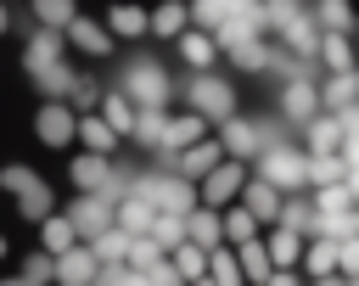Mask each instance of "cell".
Returning a JSON list of instances; mask_svg holds the SVG:
<instances>
[{"instance_id":"6da1fadb","label":"cell","mask_w":359,"mask_h":286,"mask_svg":"<svg viewBox=\"0 0 359 286\" xmlns=\"http://www.w3.org/2000/svg\"><path fill=\"white\" fill-rule=\"evenodd\" d=\"M252 174H264L280 191H303L309 185V151L292 146V140H269V146L252 151Z\"/></svg>"},{"instance_id":"7a4b0ae2","label":"cell","mask_w":359,"mask_h":286,"mask_svg":"<svg viewBox=\"0 0 359 286\" xmlns=\"http://www.w3.org/2000/svg\"><path fill=\"white\" fill-rule=\"evenodd\" d=\"M118 90L135 101V107H168V95H174V84H168V73L157 67V62H146V56H135L129 67H123V79H118Z\"/></svg>"},{"instance_id":"3957f363","label":"cell","mask_w":359,"mask_h":286,"mask_svg":"<svg viewBox=\"0 0 359 286\" xmlns=\"http://www.w3.org/2000/svg\"><path fill=\"white\" fill-rule=\"evenodd\" d=\"M185 101H191L208 123H224V118L236 112V84H230L224 73H208V67H202V73L185 84Z\"/></svg>"},{"instance_id":"277c9868","label":"cell","mask_w":359,"mask_h":286,"mask_svg":"<svg viewBox=\"0 0 359 286\" xmlns=\"http://www.w3.org/2000/svg\"><path fill=\"white\" fill-rule=\"evenodd\" d=\"M241 185H247V157H219V163L196 179V202L224 207V202H236V196H241Z\"/></svg>"},{"instance_id":"5b68a950","label":"cell","mask_w":359,"mask_h":286,"mask_svg":"<svg viewBox=\"0 0 359 286\" xmlns=\"http://www.w3.org/2000/svg\"><path fill=\"white\" fill-rule=\"evenodd\" d=\"M112 202H118L112 191H79V196H73V202H67L62 213L73 219V230H79V241H90L95 230H107V224H112Z\"/></svg>"},{"instance_id":"8992f818","label":"cell","mask_w":359,"mask_h":286,"mask_svg":"<svg viewBox=\"0 0 359 286\" xmlns=\"http://www.w3.org/2000/svg\"><path fill=\"white\" fill-rule=\"evenodd\" d=\"M73 129H79V112H73V101H62V95H45V107L34 112V135H39V146H67V140H73Z\"/></svg>"},{"instance_id":"52a82bcc","label":"cell","mask_w":359,"mask_h":286,"mask_svg":"<svg viewBox=\"0 0 359 286\" xmlns=\"http://www.w3.org/2000/svg\"><path fill=\"white\" fill-rule=\"evenodd\" d=\"M224 157V140H213V135H202V140H191V146H180V151H168V168L174 174H185V179H202L213 163Z\"/></svg>"},{"instance_id":"ba28073f","label":"cell","mask_w":359,"mask_h":286,"mask_svg":"<svg viewBox=\"0 0 359 286\" xmlns=\"http://www.w3.org/2000/svg\"><path fill=\"white\" fill-rule=\"evenodd\" d=\"M275 34H280V45H286L292 56L314 62V50H320V22H314V11H292L286 22H275Z\"/></svg>"},{"instance_id":"9c48e42d","label":"cell","mask_w":359,"mask_h":286,"mask_svg":"<svg viewBox=\"0 0 359 286\" xmlns=\"http://www.w3.org/2000/svg\"><path fill=\"white\" fill-rule=\"evenodd\" d=\"M280 112H286L292 123L314 118V112H320V84H314L309 73H297V79H280Z\"/></svg>"},{"instance_id":"30bf717a","label":"cell","mask_w":359,"mask_h":286,"mask_svg":"<svg viewBox=\"0 0 359 286\" xmlns=\"http://www.w3.org/2000/svg\"><path fill=\"white\" fill-rule=\"evenodd\" d=\"M151 219H157V202H151L146 191H123V196L112 202V224H118V230H129V236L151 230Z\"/></svg>"},{"instance_id":"8fae6325","label":"cell","mask_w":359,"mask_h":286,"mask_svg":"<svg viewBox=\"0 0 359 286\" xmlns=\"http://www.w3.org/2000/svg\"><path fill=\"white\" fill-rule=\"evenodd\" d=\"M219 140H224V157H247V163H252V151L264 146V123H247V118L230 112V118L219 123Z\"/></svg>"},{"instance_id":"7c38bea8","label":"cell","mask_w":359,"mask_h":286,"mask_svg":"<svg viewBox=\"0 0 359 286\" xmlns=\"http://www.w3.org/2000/svg\"><path fill=\"white\" fill-rule=\"evenodd\" d=\"M342 135H348L342 118L325 112V107H320L314 118H303V151H342Z\"/></svg>"},{"instance_id":"4fadbf2b","label":"cell","mask_w":359,"mask_h":286,"mask_svg":"<svg viewBox=\"0 0 359 286\" xmlns=\"http://www.w3.org/2000/svg\"><path fill=\"white\" fill-rule=\"evenodd\" d=\"M62 50H67V34H62V28H45V22H39V28L28 34V45H22V73H34V67L56 62Z\"/></svg>"},{"instance_id":"5bb4252c","label":"cell","mask_w":359,"mask_h":286,"mask_svg":"<svg viewBox=\"0 0 359 286\" xmlns=\"http://www.w3.org/2000/svg\"><path fill=\"white\" fill-rule=\"evenodd\" d=\"M314 62H325V73H353V67H359L353 39H348L342 28H320V50H314Z\"/></svg>"},{"instance_id":"9a60e30c","label":"cell","mask_w":359,"mask_h":286,"mask_svg":"<svg viewBox=\"0 0 359 286\" xmlns=\"http://www.w3.org/2000/svg\"><path fill=\"white\" fill-rule=\"evenodd\" d=\"M280 196H286V191H280V185H269L264 174H252V179L241 185V202H247V213H252L258 224H275V213H280Z\"/></svg>"},{"instance_id":"2e32d148","label":"cell","mask_w":359,"mask_h":286,"mask_svg":"<svg viewBox=\"0 0 359 286\" xmlns=\"http://www.w3.org/2000/svg\"><path fill=\"white\" fill-rule=\"evenodd\" d=\"M95 275H101V258L90 252V241H73L67 252H56V280L79 286V280H95Z\"/></svg>"},{"instance_id":"e0dca14e","label":"cell","mask_w":359,"mask_h":286,"mask_svg":"<svg viewBox=\"0 0 359 286\" xmlns=\"http://www.w3.org/2000/svg\"><path fill=\"white\" fill-rule=\"evenodd\" d=\"M202 135H208V118H202L196 107L168 112V123H163V151H180V146H191V140H202Z\"/></svg>"},{"instance_id":"ac0fdd59","label":"cell","mask_w":359,"mask_h":286,"mask_svg":"<svg viewBox=\"0 0 359 286\" xmlns=\"http://www.w3.org/2000/svg\"><path fill=\"white\" fill-rule=\"evenodd\" d=\"M62 34H67V45L84 50V56H107V50H112V34H107L101 22H90V17H73Z\"/></svg>"},{"instance_id":"d6986e66","label":"cell","mask_w":359,"mask_h":286,"mask_svg":"<svg viewBox=\"0 0 359 286\" xmlns=\"http://www.w3.org/2000/svg\"><path fill=\"white\" fill-rule=\"evenodd\" d=\"M73 140H84V151H118V129L101 118V112H79V129H73Z\"/></svg>"},{"instance_id":"ffe728a7","label":"cell","mask_w":359,"mask_h":286,"mask_svg":"<svg viewBox=\"0 0 359 286\" xmlns=\"http://www.w3.org/2000/svg\"><path fill=\"white\" fill-rule=\"evenodd\" d=\"M11 196H17V213H22V219H28V224H39V219H45V213H50V207H56V191H50V185H45V179H39V174H34V179H28V185H17V191H11Z\"/></svg>"},{"instance_id":"44dd1931","label":"cell","mask_w":359,"mask_h":286,"mask_svg":"<svg viewBox=\"0 0 359 286\" xmlns=\"http://www.w3.org/2000/svg\"><path fill=\"white\" fill-rule=\"evenodd\" d=\"M185 236H191L196 247H219V241H224V219H219V207L196 202V207L185 213Z\"/></svg>"},{"instance_id":"7402d4cb","label":"cell","mask_w":359,"mask_h":286,"mask_svg":"<svg viewBox=\"0 0 359 286\" xmlns=\"http://www.w3.org/2000/svg\"><path fill=\"white\" fill-rule=\"evenodd\" d=\"M297 264H303L314 280H337V241H331V236H309Z\"/></svg>"},{"instance_id":"603a6c76","label":"cell","mask_w":359,"mask_h":286,"mask_svg":"<svg viewBox=\"0 0 359 286\" xmlns=\"http://www.w3.org/2000/svg\"><path fill=\"white\" fill-rule=\"evenodd\" d=\"M191 22V6L185 0H163L157 11H146V34H163V39H180Z\"/></svg>"},{"instance_id":"cb8c5ba5","label":"cell","mask_w":359,"mask_h":286,"mask_svg":"<svg viewBox=\"0 0 359 286\" xmlns=\"http://www.w3.org/2000/svg\"><path fill=\"white\" fill-rule=\"evenodd\" d=\"M303 241H309V236H297L292 224H275V230H269V241H264V247H269V264H275V269H297Z\"/></svg>"},{"instance_id":"d4e9b609","label":"cell","mask_w":359,"mask_h":286,"mask_svg":"<svg viewBox=\"0 0 359 286\" xmlns=\"http://www.w3.org/2000/svg\"><path fill=\"white\" fill-rule=\"evenodd\" d=\"M163 123H168L163 107H135V129H129V140L146 146V151H163Z\"/></svg>"},{"instance_id":"484cf974","label":"cell","mask_w":359,"mask_h":286,"mask_svg":"<svg viewBox=\"0 0 359 286\" xmlns=\"http://www.w3.org/2000/svg\"><path fill=\"white\" fill-rule=\"evenodd\" d=\"M73 241H79V230H73V219H67V213H56V207H50V213H45V219H39V247H45V252H50V258H56V252H67V247H73Z\"/></svg>"},{"instance_id":"4316f807","label":"cell","mask_w":359,"mask_h":286,"mask_svg":"<svg viewBox=\"0 0 359 286\" xmlns=\"http://www.w3.org/2000/svg\"><path fill=\"white\" fill-rule=\"evenodd\" d=\"M236 247V264H241V280H269V247L258 241V236H247V241H230Z\"/></svg>"},{"instance_id":"83f0119b","label":"cell","mask_w":359,"mask_h":286,"mask_svg":"<svg viewBox=\"0 0 359 286\" xmlns=\"http://www.w3.org/2000/svg\"><path fill=\"white\" fill-rule=\"evenodd\" d=\"M353 101H359V73H325L320 107H325V112H342V107H353Z\"/></svg>"},{"instance_id":"f1b7e54d","label":"cell","mask_w":359,"mask_h":286,"mask_svg":"<svg viewBox=\"0 0 359 286\" xmlns=\"http://www.w3.org/2000/svg\"><path fill=\"white\" fill-rule=\"evenodd\" d=\"M28 79H34V90H39V95H62V101H67V90H73V79H79V73H73V67H67V62L56 56V62L34 67Z\"/></svg>"},{"instance_id":"f546056e","label":"cell","mask_w":359,"mask_h":286,"mask_svg":"<svg viewBox=\"0 0 359 286\" xmlns=\"http://www.w3.org/2000/svg\"><path fill=\"white\" fill-rule=\"evenodd\" d=\"M107 179H112V163H107L101 151H79V157H73V185H79V191H101Z\"/></svg>"},{"instance_id":"4dcf8cb0","label":"cell","mask_w":359,"mask_h":286,"mask_svg":"<svg viewBox=\"0 0 359 286\" xmlns=\"http://www.w3.org/2000/svg\"><path fill=\"white\" fill-rule=\"evenodd\" d=\"M168 264L180 269V280H208V247H196L191 236L180 247H168Z\"/></svg>"},{"instance_id":"1f68e13d","label":"cell","mask_w":359,"mask_h":286,"mask_svg":"<svg viewBox=\"0 0 359 286\" xmlns=\"http://www.w3.org/2000/svg\"><path fill=\"white\" fill-rule=\"evenodd\" d=\"M101 118L118 129V140H129V129H135V101H129L123 90H101Z\"/></svg>"},{"instance_id":"d6a6232c","label":"cell","mask_w":359,"mask_h":286,"mask_svg":"<svg viewBox=\"0 0 359 286\" xmlns=\"http://www.w3.org/2000/svg\"><path fill=\"white\" fill-rule=\"evenodd\" d=\"M348 179V157L342 151H309V185H337Z\"/></svg>"},{"instance_id":"836d02e7","label":"cell","mask_w":359,"mask_h":286,"mask_svg":"<svg viewBox=\"0 0 359 286\" xmlns=\"http://www.w3.org/2000/svg\"><path fill=\"white\" fill-rule=\"evenodd\" d=\"M180 56H185L191 67H213L219 45H213V34H202V28H185V34H180Z\"/></svg>"},{"instance_id":"e575fe53","label":"cell","mask_w":359,"mask_h":286,"mask_svg":"<svg viewBox=\"0 0 359 286\" xmlns=\"http://www.w3.org/2000/svg\"><path fill=\"white\" fill-rule=\"evenodd\" d=\"M107 34L140 39V34H146V11H140V6H112V11H107Z\"/></svg>"},{"instance_id":"d590c367","label":"cell","mask_w":359,"mask_h":286,"mask_svg":"<svg viewBox=\"0 0 359 286\" xmlns=\"http://www.w3.org/2000/svg\"><path fill=\"white\" fill-rule=\"evenodd\" d=\"M219 219H224V241H247V236H258V219L247 213V202H224Z\"/></svg>"},{"instance_id":"8d00e7d4","label":"cell","mask_w":359,"mask_h":286,"mask_svg":"<svg viewBox=\"0 0 359 286\" xmlns=\"http://www.w3.org/2000/svg\"><path fill=\"white\" fill-rule=\"evenodd\" d=\"M90 252H95L101 264H118V258L129 252V230H118V224H107V230H95V236H90Z\"/></svg>"},{"instance_id":"74e56055","label":"cell","mask_w":359,"mask_h":286,"mask_svg":"<svg viewBox=\"0 0 359 286\" xmlns=\"http://www.w3.org/2000/svg\"><path fill=\"white\" fill-rule=\"evenodd\" d=\"M146 236H151L163 252H168V247H180V241H185V213H163V207H157V219H151V230H146Z\"/></svg>"},{"instance_id":"f35d334b","label":"cell","mask_w":359,"mask_h":286,"mask_svg":"<svg viewBox=\"0 0 359 286\" xmlns=\"http://www.w3.org/2000/svg\"><path fill=\"white\" fill-rule=\"evenodd\" d=\"M314 22H320V28H342V34H353V28H359L348 0H314Z\"/></svg>"},{"instance_id":"ab89813d","label":"cell","mask_w":359,"mask_h":286,"mask_svg":"<svg viewBox=\"0 0 359 286\" xmlns=\"http://www.w3.org/2000/svg\"><path fill=\"white\" fill-rule=\"evenodd\" d=\"M224 56H230L241 73H247V67H252V73H264V62H269V45H264V39H241V45H230Z\"/></svg>"},{"instance_id":"60d3db41","label":"cell","mask_w":359,"mask_h":286,"mask_svg":"<svg viewBox=\"0 0 359 286\" xmlns=\"http://www.w3.org/2000/svg\"><path fill=\"white\" fill-rule=\"evenodd\" d=\"M208 280H241V264H236V247H208Z\"/></svg>"},{"instance_id":"b9f144b4","label":"cell","mask_w":359,"mask_h":286,"mask_svg":"<svg viewBox=\"0 0 359 286\" xmlns=\"http://www.w3.org/2000/svg\"><path fill=\"white\" fill-rule=\"evenodd\" d=\"M73 17H79L73 0H34V22H45V28H67Z\"/></svg>"},{"instance_id":"7bdbcfd3","label":"cell","mask_w":359,"mask_h":286,"mask_svg":"<svg viewBox=\"0 0 359 286\" xmlns=\"http://www.w3.org/2000/svg\"><path fill=\"white\" fill-rule=\"evenodd\" d=\"M67 101H73V112H90V107H95V101H101V84H95V79H84V73H79V79H73V90H67Z\"/></svg>"},{"instance_id":"ee69618b","label":"cell","mask_w":359,"mask_h":286,"mask_svg":"<svg viewBox=\"0 0 359 286\" xmlns=\"http://www.w3.org/2000/svg\"><path fill=\"white\" fill-rule=\"evenodd\" d=\"M230 17V6L224 0H191V22H202V28H219Z\"/></svg>"},{"instance_id":"f6af8a7d","label":"cell","mask_w":359,"mask_h":286,"mask_svg":"<svg viewBox=\"0 0 359 286\" xmlns=\"http://www.w3.org/2000/svg\"><path fill=\"white\" fill-rule=\"evenodd\" d=\"M337 275L359 280V236H342V241H337Z\"/></svg>"},{"instance_id":"bcb514c9","label":"cell","mask_w":359,"mask_h":286,"mask_svg":"<svg viewBox=\"0 0 359 286\" xmlns=\"http://www.w3.org/2000/svg\"><path fill=\"white\" fill-rule=\"evenodd\" d=\"M22 280H56V258L39 247L34 258H22Z\"/></svg>"},{"instance_id":"7dc6e473","label":"cell","mask_w":359,"mask_h":286,"mask_svg":"<svg viewBox=\"0 0 359 286\" xmlns=\"http://www.w3.org/2000/svg\"><path fill=\"white\" fill-rule=\"evenodd\" d=\"M28 179H34L28 163H6V168H0V191H17V185H28Z\"/></svg>"},{"instance_id":"c3c4849f","label":"cell","mask_w":359,"mask_h":286,"mask_svg":"<svg viewBox=\"0 0 359 286\" xmlns=\"http://www.w3.org/2000/svg\"><path fill=\"white\" fill-rule=\"evenodd\" d=\"M353 236H359V202H353Z\"/></svg>"},{"instance_id":"681fc988","label":"cell","mask_w":359,"mask_h":286,"mask_svg":"<svg viewBox=\"0 0 359 286\" xmlns=\"http://www.w3.org/2000/svg\"><path fill=\"white\" fill-rule=\"evenodd\" d=\"M6 22H11V17H6V6H0V34H6Z\"/></svg>"},{"instance_id":"f907efd6","label":"cell","mask_w":359,"mask_h":286,"mask_svg":"<svg viewBox=\"0 0 359 286\" xmlns=\"http://www.w3.org/2000/svg\"><path fill=\"white\" fill-rule=\"evenodd\" d=\"M353 56H359V34H353ZM353 73H359V67H353Z\"/></svg>"},{"instance_id":"816d5d0a","label":"cell","mask_w":359,"mask_h":286,"mask_svg":"<svg viewBox=\"0 0 359 286\" xmlns=\"http://www.w3.org/2000/svg\"><path fill=\"white\" fill-rule=\"evenodd\" d=\"M0 258H6V236H0Z\"/></svg>"}]
</instances>
